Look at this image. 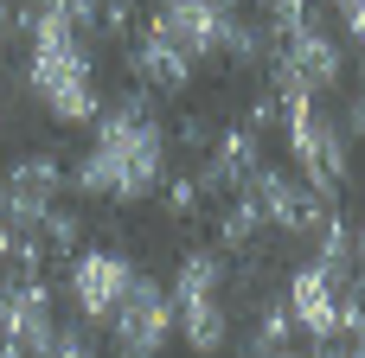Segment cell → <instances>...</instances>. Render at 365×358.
<instances>
[{"instance_id": "27", "label": "cell", "mask_w": 365, "mask_h": 358, "mask_svg": "<svg viewBox=\"0 0 365 358\" xmlns=\"http://www.w3.org/2000/svg\"><path fill=\"white\" fill-rule=\"evenodd\" d=\"M6 32H19V0H0V45H6Z\"/></svg>"}, {"instance_id": "11", "label": "cell", "mask_w": 365, "mask_h": 358, "mask_svg": "<svg viewBox=\"0 0 365 358\" xmlns=\"http://www.w3.org/2000/svg\"><path fill=\"white\" fill-rule=\"evenodd\" d=\"M257 167H263V128L237 122V128H225V135L212 141V154H205V167H199V192L237 199V192L250 186Z\"/></svg>"}, {"instance_id": "25", "label": "cell", "mask_w": 365, "mask_h": 358, "mask_svg": "<svg viewBox=\"0 0 365 358\" xmlns=\"http://www.w3.org/2000/svg\"><path fill=\"white\" fill-rule=\"evenodd\" d=\"M173 135H180L186 147H205V141H212V122H205V115H186V122L173 128Z\"/></svg>"}, {"instance_id": "33", "label": "cell", "mask_w": 365, "mask_h": 358, "mask_svg": "<svg viewBox=\"0 0 365 358\" xmlns=\"http://www.w3.org/2000/svg\"><path fill=\"white\" fill-rule=\"evenodd\" d=\"M0 327H6V282H0Z\"/></svg>"}, {"instance_id": "34", "label": "cell", "mask_w": 365, "mask_h": 358, "mask_svg": "<svg viewBox=\"0 0 365 358\" xmlns=\"http://www.w3.org/2000/svg\"><path fill=\"white\" fill-rule=\"evenodd\" d=\"M0 135H6V128H0Z\"/></svg>"}, {"instance_id": "21", "label": "cell", "mask_w": 365, "mask_h": 358, "mask_svg": "<svg viewBox=\"0 0 365 358\" xmlns=\"http://www.w3.org/2000/svg\"><path fill=\"white\" fill-rule=\"evenodd\" d=\"M45 358H96V339L83 333V320H77V327H58V339H51Z\"/></svg>"}, {"instance_id": "8", "label": "cell", "mask_w": 365, "mask_h": 358, "mask_svg": "<svg viewBox=\"0 0 365 358\" xmlns=\"http://www.w3.org/2000/svg\"><path fill=\"white\" fill-rule=\"evenodd\" d=\"M250 192H257L263 224L276 237H314L327 224V199H314L302 179H289V167H257L250 173Z\"/></svg>"}, {"instance_id": "29", "label": "cell", "mask_w": 365, "mask_h": 358, "mask_svg": "<svg viewBox=\"0 0 365 358\" xmlns=\"http://www.w3.org/2000/svg\"><path fill=\"white\" fill-rule=\"evenodd\" d=\"M302 358H346V339H321L314 352H302Z\"/></svg>"}, {"instance_id": "2", "label": "cell", "mask_w": 365, "mask_h": 358, "mask_svg": "<svg viewBox=\"0 0 365 358\" xmlns=\"http://www.w3.org/2000/svg\"><path fill=\"white\" fill-rule=\"evenodd\" d=\"M282 109V135H289V167H295V179L314 192V199H340L346 192V179H353V135H346V122L340 115H327L314 96H289V102H276Z\"/></svg>"}, {"instance_id": "24", "label": "cell", "mask_w": 365, "mask_h": 358, "mask_svg": "<svg viewBox=\"0 0 365 358\" xmlns=\"http://www.w3.org/2000/svg\"><path fill=\"white\" fill-rule=\"evenodd\" d=\"M334 13H340V32L365 51V0H334Z\"/></svg>"}, {"instance_id": "22", "label": "cell", "mask_w": 365, "mask_h": 358, "mask_svg": "<svg viewBox=\"0 0 365 358\" xmlns=\"http://www.w3.org/2000/svg\"><path fill=\"white\" fill-rule=\"evenodd\" d=\"M199 199H205V192H199V179H186V173H180V179H167V211H173V218H192V211H199Z\"/></svg>"}, {"instance_id": "5", "label": "cell", "mask_w": 365, "mask_h": 358, "mask_svg": "<svg viewBox=\"0 0 365 358\" xmlns=\"http://www.w3.org/2000/svg\"><path fill=\"white\" fill-rule=\"evenodd\" d=\"M346 282H353V275H334V269H321V263L289 269L282 307H289L295 333H308L314 346H321V339H340V327H346Z\"/></svg>"}, {"instance_id": "19", "label": "cell", "mask_w": 365, "mask_h": 358, "mask_svg": "<svg viewBox=\"0 0 365 358\" xmlns=\"http://www.w3.org/2000/svg\"><path fill=\"white\" fill-rule=\"evenodd\" d=\"M263 26H269V38L302 32L308 26V0H263Z\"/></svg>"}, {"instance_id": "10", "label": "cell", "mask_w": 365, "mask_h": 358, "mask_svg": "<svg viewBox=\"0 0 365 358\" xmlns=\"http://www.w3.org/2000/svg\"><path fill=\"white\" fill-rule=\"evenodd\" d=\"M13 346L26 358H45L51 352V339H58V301H51V288L38 282V275H13L6 282V327H0Z\"/></svg>"}, {"instance_id": "9", "label": "cell", "mask_w": 365, "mask_h": 358, "mask_svg": "<svg viewBox=\"0 0 365 358\" xmlns=\"http://www.w3.org/2000/svg\"><path fill=\"white\" fill-rule=\"evenodd\" d=\"M276 70H289L302 90H340L346 83V51H340V38L327 32V26H302V32H289V38H276Z\"/></svg>"}, {"instance_id": "4", "label": "cell", "mask_w": 365, "mask_h": 358, "mask_svg": "<svg viewBox=\"0 0 365 358\" xmlns=\"http://www.w3.org/2000/svg\"><path fill=\"white\" fill-rule=\"evenodd\" d=\"M135 275H141V269H135L122 250H77V256L64 263V301H71V314H77L83 327H109V314L122 307V295H128Z\"/></svg>"}, {"instance_id": "28", "label": "cell", "mask_w": 365, "mask_h": 358, "mask_svg": "<svg viewBox=\"0 0 365 358\" xmlns=\"http://www.w3.org/2000/svg\"><path fill=\"white\" fill-rule=\"evenodd\" d=\"M13 243H19V231L6 224V205H0V263H13Z\"/></svg>"}, {"instance_id": "26", "label": "cell", "mask_w": 365, "mask_h": 358, "mask_svg": "<svg viewBox=\"0 0 365 358\" xmlns=\"http://www.w3.org/2000/svg\"><path fill=\"white\" fill-rule=\"evenodd\" d=\"M340 122H346V135H353V141H365V90H353V102H346V115H340Z\"/></svg>"}, {"instance_id": "3", "label": "cell", "mask_w": 365, "mask_h": 358, "mask_svg": "<svg viewBox=\"0 0 365 358\" xmlns=\"http://www.w3.org/2000/svg\"><path fill=\"white\" fill-rule=\"evenodd\" d=\"M180 339V314H173V295L154 282V275H135L122 307L109 314V352L115 358H167V346Z\"/></svg>"}, {"instance_id": "31", "label": "cell", "mask_w": 365, "mask_h": 358, "mask_svg": "<svg viewBox=\"0 0 365 358\" xmlns=\"http://www.w3.org/2000/svg\"><path fill=\"white\" fill-rule=\"evenodd\" d=\"M353 275H365V224H359V269H353Z\"/></svg>"}, {"instance_id": "32", "label": "cell", "mask_w": 365, "mask_h": 358, "mask_svg": "<svg viewBox=\"0 0 365 358\" xmlns=\"http://www.w3.org/2000/svg\"><path fill=\"white\" fill-rule=\"evenodd\" d=\"M250 358H302V352H289V346H282V352H250Z\"/></svg>"}, {"instance_id": "15", "label": "cell", "mask_w": 365, "mask_h": 358, "mask_svg": "<svg viewBox=\"0 0 365 358\" xmlns=\"http://www.w3.org/2000/svg\"><path fill=\"white\" fill-rule=\"evenodd\" d=\"M263 231H269V224H263V205H257V192L244 186V192L218 211V250H225V256H244V250H257Z\"/></svg>"}, {"instance_id": "17", "label": "cell", "mask_w": 365, "mask_h": 358, "mask_svg": "<svg viewBox=\"0 0 365 358\" xmlns=\"http://www.w3.org/2000/svg\"><path fill=\"white\" fill-rule=\"evenodd\" d=\"M77 231H83V224H77L71 211H45V224H38L32 237L45 243V256H64V263H71V256H77Z\"/></svg>"}, {"instance_id": "30", "label": "cell", "mask_w": 365, "mask_h": 358, "mask_svg": "<svg viewBox=\"0 0 365 358\" xmlns=\"http://www.w3.org/2000/svg\"><path fill=\"white\" fill-rule=\"evenodd\" d=\"M0 358H26V352H19V346H13V339H6V333H0Z\"/></svg>"}, {"instance_id": "16", "label": "cell", "mask_w": 365, "mask_h": 358, "mask_svg": "<svg viewBox=\"0 0 365 358\" xmlns=\"http://www.w3.org/2000/svg\"><path fill=\"white\" fill-rule=\"evenodd\" d=\"M314 263L334 269V275H353V269H359V224L327 218V224L314 231Z\"/></svg>"}, {"instance_id": "23", "label": "cell", "mask_w": 365, "mask_h": 358, "mask_svg": "<svg viewBox=\"0 0 365 358\" xmlns=\"http://www.w3.org/2000/svg\"><path fill=\"white\" fill-rule=\"evenodd\" d=\"M346 339H365V275L359 282H346V327H340Z\"/></svg>"}, {"instance_id": "20", "label": "cell", "mask_w": 365, "mask_h": 358, "mask_svg": "<svg viewBox=\"0 0 365 358\" xmlns=\"http://www.w3.org/2000/svg\"><path fill=\"white\" fill-rule=\"evenodd\" d=\"M96 32H109V38H135V0H96Z\"/></svg>"}, {"instance_id": "18", "label": "cell", "mask_w": 365, "mask_h": 358, "mask_svg": "<svg viewBox=\"0 0 365 358\" xmlns=\"http://www.w3.org/2000/svg\"><path fill=\"white\" fill-rule=\"evenodd\" d=\"M289 327H295V320H289V307H282V301H269V307L257 314L250 352H282V346H289Z\"/></svg>"}, {"instance_id": "6", "label": "cell", "mask_w": 365, "mask_h": 358, "mask_svg": "<svg viewBox=\"0 0 365 358\" xmlns=\"http://www.w3.org/2000/svg\"><path fill=\"white\" fill-rule=\"evenodd\" d=\"M148 26L199 70L205 58H225V26H231V13H225L218 0H160Z\"/></svg>"}, {"instance_id": "13", "label": "cell", "mask_w": 365, "mask_h": 358, "mask_svg": "<svg viewBox=\"0 0 365 358\" xmlns=\"http://www.w3.org/2000/svg\"><path fill=\"white\" fill-rule=\"evenodd\" d=\"M122 51H128V70L141 77V90H167V96H173V90H186V83H192V64H186V58H180L154 26H141Z\"/></svg>"}, {"instance_id": "7", "label": "cell", "mask_w": 365, "mask_h": 358, "mask_svg": "<svg viewBox=\"0 0 365 358\" xmlns=\"http://www.w3.org/2000/svg\"><path fill=\"white\" fill-rule=\"evenodd\" d=\"M58 192H64V167H58L51 154H26V160H13L6 179H0L6 224H13L19 237H32V231L45 224V211H58Z\"/></svg>"}, {"instance_id": "1", "label": "cell", "mask_w": 365, "mask_h": 358, "mask_svg": "<svg viewBox=\"0 0 365 358\" xmlns=\"http://www.w3.org/2000/svg\"><path fill=\"white\" fill-rule=\"evenodd\" d=\"M64 186L103 205H141L167 186V122L154 115V96L141 83H128L90 122V147L64 167Z\"/></svg>"}, {"instance_id": "12", "label": "cell", "mask_w": 365, "mask_h": 358, "mask_svg": "<svg viewBox=\"0 0 365 358\" xmlns=\"http://www.w3.org/2000/svg\"><path fill=\"white\" fill-rule=\"evenodd\" d=\"M173 314H180V346L192 358H225L231 352L237 320H231V301H225V295H212V301H180Z\"/></svg>"}, {"instance_id": "14", "label": "cell", "mask_w": 365, "mask_h": 358, "mask_svg": "<svg viewBox=\"0 0 365 358\" xmlns=\"http://www.w3.org/2000/svg\"><path fill=\"white\" fill-rule=\"evenodd\" d=\"M231 288V256L225 250H180V263H173V307L180 301H212V295H225Z\"/></svg>"}]
</instances>
